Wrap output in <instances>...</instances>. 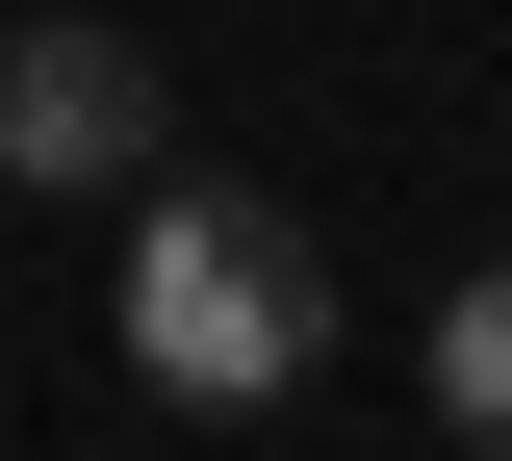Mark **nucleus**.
Listing matches in <instances>:
<instances>
[{
    "label": "nucleus",
    "mask_w": 512,
    "mask_h": 461,
    "mask_svg": "<svg viewBox=\"0 0 512 461\" xmlns=\"http://www.w3.org/2000/svg\"><path fill=\"white\" fill-rule=\"evenodd\" d=\"M436 436H487V461H512V257H461V282H436Z\"/></svg>",
    "instance_id": "nucleus-3"
},
{
    "label": "nucleus",
    "mask_w": 512,
    "mask_h": 461,
    "mask_svg": "<svg viewBox=\"0 0 512 461\" xmlns=\"http://www.w3.org/2000/svg\"><path fill=\"white\" fill-rule=\"evenodd\" d=\"M308 359H333V257L282 231V205H231V180H154V231H128V385L282 410Z\"/></svg>",
    "instance_id": "nucleus-1"
},
{
    "label": "nucleus",
    "mask_w": 512,
    "mask_h": 461,
    "mask_svg": "<svg viewBox=\"0 0 512 461\" xmlns=\"http://www.w3.org/2000/svg\"><path fill=\"white\" fill-rule=\"evenodd\" d=\"M180 154V77L128 52V26H0V180H154Z\"/></svg>",
    "instance_id": "nucleus-2"
}]
</instances>
